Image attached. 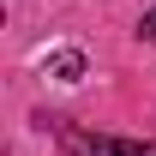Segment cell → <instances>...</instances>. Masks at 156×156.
I'll use <instances>...</instances> for the list:
<instances>
[{"label": "cell", "instance_id": "obj_2", "mask_svg": "<svg viewBox=\"0 0 156 156\" xmlns=\"http://www.w3.org/2000/svg\"><path fill=\"white\" fill-rule=\"evenodd\" d=\"M42 66H48V78H60V84H78V78H84V54H78V48H60V54H48Z\"/></svg>", "mask_w": 156, "mask_h": 156}, {"label": "cell", "instance_id": "obj_3", "mask_svg": "<svg viewBox=\"0 0 156 156\" xmlns=\"http://www.w3.org/2000/svg\"><path fill=\"white\" fill-rule=\"evenodd\" d=\"M138 36H144V42H156V6L144 12V24H138Z\"/></svg>", "mask_w": 156, "mask_h": 156}, {"label": "cell", "instance_id": "obj_1", "mask_svg": "<svg viewBox=\"0 0 156 156\" xmlns=\"http://www.w3.org/2000/svg\"><path fill=\"white\" fill-rule=\"evenodd\" d=\"M60 144H66V156H156V138L150 144H138V138H90V132H60Z\"/></svg>", "mask_w": 156, "mask_h": 156}]
</instances>
